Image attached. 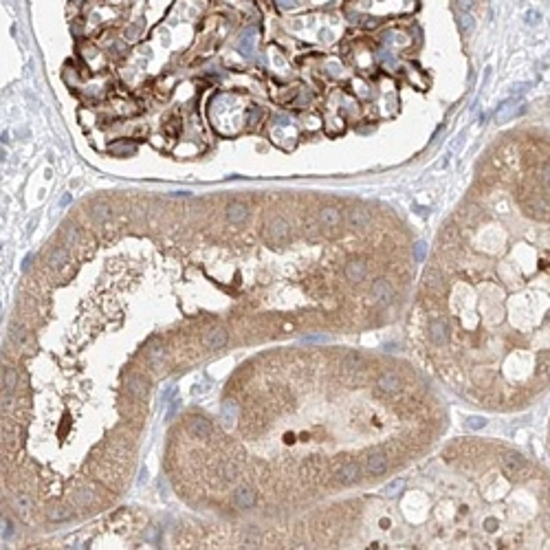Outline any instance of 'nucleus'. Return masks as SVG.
Segmentation results:
<instances>
[{
  "instance_id": "obj_1",
  "label": "nucleus",
  "mask_w": 550,
  "mask_h": 550,
  "mask_svg": "<svg viewBox=\"0 0 550 550\" xmlns=\"http://www.w3.org/2000/svg\"><path fill=\"white\" fill-rule=\"evenodd\" d=\"M506 196L498 227L475 249L478 264L440 255L423 275L425 295L462 288L460 317L425 319V344L442 355L460 339L451 372L480 403L520 409L550 387V141L522 139L502 154Z\"/></svg>"
},
{
  "instance_id": "obj_2",
  "label": "nucleus",
  "mask_w": 550,
  "mask_h": 550,
  "mask_svg": "<svg viewBox=\"0 0 550 550\" xmlns=\"http://www.w3.org/2000/svg\"><path fill=\"white\" fill-rule=\"evenodd\" d=\"M317 220H319V225H322L324 231H328V233H339L341 227L348 225V220H346V213L341 211L339 207H335V205L322 207V209L317 211Z\"/></svg>"
},
{
  "instance_id": "obj_3",
  "label": "nucleus",
  "mask_w": 550,
  "mask_h": 550,
  "mask_svg": "<svg viewBox=\"0 0 550 550\" xmlns=\"http://www.w3.org/2000/svg\"><path fill=\"white\" fill-rule=\"evenodd\" d=\"M264 238L271 244H284L291 238V222L284 216H273L264 225Z\"/></svg>"
},
{
  "instance_id": "obj_4",
  "label": "nucleus",
  "mask_w": 550,
  "mask_h": 550,
  "mask_svg": "<svg viewBox=\"0 0 550 550\" xmlns=\"http://www.w3.org/2000/svg\"><path fill=\"white\" fill-rule=\"evenodd\" d=\"M227 344H229V333L222 328V326H213V328H209L205 335H202V346H205L207 350H211V352L222 350Z\"/></svg>"
},
{
  "instance_id": "obj_5",
  "label": "nucleus",
  "mask_w": 550,
  "mask_h": 550,
  "mask_svg": "<svg viewBox=\"0 0 550 550\" xmlns=\"http://www.w3.org/2000/svg\"><path fill=\"white\" fill-rule=\"evenodd\" d=\"M187 429H189V434L194 436V438H198V440H207V438H211L213 434V427L211 423L207 418H202V416H189L187 418Z\"/></svg>"
},
{
  "instance_id": "obj_6",
  "label": "nucleus",
  "mask_w": 550,
  "mask_h": 550,
  "mask_svg": "<svg viewBox=\"0 0 550 550\" xmlns=\"http://www.w3.org/2000/svg\"><path fill=\"white\" fill-rule=\"evenodd\" d=\"M148 363L154 372H163V366H165V348L159 341H152L148 346Z\"/></svg>"
},
{
  "instance_id": "obj_7",
  "label": "nucleus",
  "mask_w": 550,
  "mask_h": 550,
  "mask_svg": "<svg viewBox=\"0 0 550 550\" xmlns=\"http://www.w3.org/2000/svg\"><path fill=\"white\" fill-rule=\"evenodd\" d=\"M231 502L236 509H251L255 504V491L251 487H238L231 495Z\"/></svg>"
},
{
  "instance_id": "obj_8",
  "label": "nucleus",
  "mask_w": 550,
  "mask_h": 550,
  "mask_svg": "<svg viewBox=\"0 0 550 550\" xmlns=\"http://www.w3.org/2000/svg\"><path fill=\"white\" fill-rule=\"evenodd\" d=\"M126 387H128V392H130L132 396H137V398H146L148 396V389H150L148 381L143 376H139V374L126 376Z\"/></svg>"
},
{
  "instance_id": "obj_9",
  "label": "nucleus",
  "mask_w": 550,
  "mask_h": 550,
  "mask_svg": "<svg viewBox=\"0 0 550 550\" xmlns=\"http://www.w3.org/2000/svg\"><path fill=\"white\" fill-rule=\"evenodd\" d=\"M225 216H227V220L229 222H233V225H240V222H244L249 218V207L244 205V202H229L227 205V209H225Z\"/></svg>"
},
{
  "instance_id": "obj_10",
  "label": "nucleus",
  "mask_w": 550,
  "mask_h": 550,
  "mask_svg": "<svg viewBox=\"0 0 550 550\" xmlns=\"http://www.w3.org/2000/svg\"><path fill=\"white\" fill-rule=\"evenodd\" d=\"M90 220L95 222V225H101V222H106L110 216H113V207L108 205V202H104V200H97V202H93L90 205Z\"/></svg>"
},
{
  "instance_id": "obj_11",
  "label": "nucleus",
  "mask_w": 550,
  "mask_h": 550,
  "mask_svg": "<svg viewBox=\"0 0 550 550\" xmlns=\"http://www.w3.org/2000/svg\"><path fill=\"white\" fill-rule=\"evenodd\" d=\"M46 264H49L51 271H62L64 266L68 264V251L64 247H55L51 249L49 258H46Z\"/></svg>"
},
{
  "instance_id": "obj_12",
  "label": "nucleus",
  "mask_w": 550,
  "mask_h": 550,
  "mask_svg": "<svg viewBox=\"0 0 550 550\" xmlns=\"http://www.w3.org/2000/svg\"><path fill=\"white\" fill-rule=\"evenodd\" d=\"M220 420L225 427H233V423L238 420V403L231 398H227L220 407Z\"/></svg>"
},
{
  "instance_id": "obj_13",
  "label": "nucleus",
  "mask_w": 550,
  "mask_h": 550,
  "mask_svg": "<svg viewBox=\"0 0 550 550\" xmlns=\"http://www.w3.org/2000/svg\"><path fill=\"white\" fill-rule=\"evenodd\" d=\"M9 339H11V344H15V346H24L26 341H29V337H26V330L18 322L9 324Z\"/></svg>"
},
{
  "instance_id": "obj_14",
  "label": "nucleus",
  "mask_w": 550,
  "mask_h": 550,
  "mask_svg": "<svg viewBox=\"0 0 550 550\" xmlns=\"http://www.w3.org/2000/svg\"><path fill=\"white\" fill-rule=\"evenodd\" d=\"M15 385H18V372H15L13 367H4L2 370V392L13 394Z\"/></svg>"
},
{
  "instance_id": "obj_15",
  "label": "nucleus",
  "mask_w": 550,
  "mask_h": 550,
  "mask_svg": "<svg viewBox=\"0 0 550 550\" xmlns=\"http://www.w3.org/2000/svg\"><path fill=\"white\" fill-rule=\"evenodd\" d=\"M73 502H75L77 506H90L95 502V495L90 489H77L75 493H73Z\"/></svg>"
},
{
  "instance_id": "obj_16",
  "label": "nucleus",
  "mask_w": 550,
  "mask_h": 550,
  "mask_svg": "<svg viewBox=\"0 0 550 550\" xmlns=\"http://www.w3.org/2000/svg\"><path fill=\"white\" fill-rule=\"evenodd\" d=\"M220 475H222V480H225V482H233V480L238 478V464H233V460L222 462Z\"/></svg>"
},
{
  "instance_id": "obj_17",
  "label": "nucleus",
  "mask_w": 550,
  "mask_h": 550,
  "mask_svg": "<svg viewBox=\"0 0 550 550\" xmlns=\"http://www.w3.org/2000/svg\"><path fill=\"white\" fill-rule=\"evenodd\" d=\"M46 515H49L51 522H66V520H71V511L64 509V506H51Z\"/></svg>"
},
{
  "instance_id": "obj_18",
  "label": "nucleus",
  "mask_w": 550,
  "mask_h": 550,
  "mask_svg": "<svg viewBox=\"0 0 550 550\" xmlns=\"http://www.w3.org/2000/svg\"><path fill=\"white\" fill-rule=\"evenodd\" d=\"M13 504H15V509H18L20 513H29L31 511V498L26 493H18V495H15Z\"/></svg>"
},
{
  "instance_id": "obj_19",
  "label": "nucleus",
  "mask_w": 550,
  "mask_h": 550,
  "mask_svg": "<svg viewBox=\"0 0 550 550\" xmlns=\"http://www.w3.org/2000/svg\"><path fill=\"white\" fill-rule=\"evenodd\" d=\"M473 24H475L473 13H471V11H462V13H460V26H462V31H464V33H471Z\"/></svg>"
},
{
  "instance_id": "obj_20",
  "label": "nucleus",
  "mask_w": 550,
  "mask_h": 550,
  "mask_svg": "<svg viewBox=\"0 0 550 550\" xmlns=\"http://www.w3.org/2000/svg\"><path fill=\"white\" fill-rule=\"evenodd\" d=\"M77 240H79L77 229H73V227H66V229H64V242H66V247H75Z\"/></svg>"
},
{
  "instance_id": "obj_21",
  "label": "nucleus",
  "mask_w": 550,
  "mask_h": 550,
  "mask_svg": "<svg viewBox=\"0 0 550 550\" xmlns=\"http://www.w3.org/2000/svg\"><path fill=\"white\" fill-rule=\"evenodd\" d=\"M13 407V396H11V392H2V409H11Z\"/></svg>"
},
{
  "instance_id": "obj_22",
  "label": "nucleus",
  "mask_w": 550,
  "mask_h": 550,
  "mask_svg": "<svg viewBox=\"0 0 550 550\" xmlns=\"http://www.w3.org/2000/svg\"><path fill=\"white\" fill-rule=\"evenodd\" d=\"M458 7H460V11H473L475 0H458Z\"/></svg>"
},
{
  "instance_id": "obj_23",
  "label": "nucleus",
  "mask_w": 550,
  "mask_h": 550,
  "mask_svg": "<svg viewBox=\"0 0 550 550\" xmlns=\"http://www.w3.org/2000/svg\"><path fill=\"white\" fill-rule=\"evenodd\" d=\"M11 533H13V528H11V522L9 520H2V537H11Z\"/></svg>"
},
{
  "instance_id": "obj_24",
  "label": "nucleus",
  "mask_w": 550,
  "mask_h": 550,
  "mask_svg": "<svg viewBox=\"0 0 550 550\" xmlns=\"http://www.w3.org/2000/svg\"><path fill=\"white\" fill-rule=\"evenodd\" d=\"M548 451H550V425H548Z\"/></svg>"
}]
</instances>
